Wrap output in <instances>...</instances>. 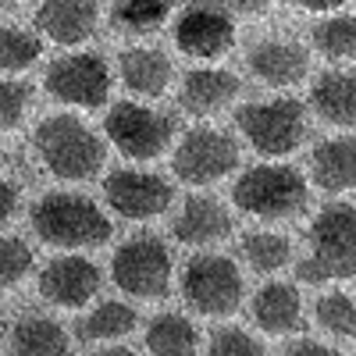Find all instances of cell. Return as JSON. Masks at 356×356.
<instances>
[{
    "label": "cell",
    "instance_id": "cell-1",
    "mask_svg": "<svg viewBox=\"0 0 356 356\" xmlns=\"http://www.w3.org/2000/svg\"><path fill=\"white\" fill-rule=\"evenodd\" d=\"M310 257L296 264V278L307 285L342 282L356 275V207L332 203L314 218L310 232Z\"/></svg>",
    "mask_w": 356,
    "mask_h": 356
},
{
    "label": "cell",
    "instance_id": "cell-2",
    "mask_svg": "<svg viewBox=\"0 0 356 356\" xmlns=\"http://www.w3.org/2000/svg\"><path fill=\"white\" fill-rule=\"evenodd\" d=\"M33 228L47 246H57V250L100 246L114 232L100 207L75 193H47L43 200H36Z\"/></svg>",
    "mask_w": 356,
    "mask_h": 356
},
{
    "label": "cell",
    "instance_id": "cell-3",
    "mask_svg": "<svg viewBox=\"0 0 356 356\" xmlns=\"http://www.w3.org/2000/svg\"><path fill=\"white\" fill-rule=\"evenodd\" d=\"M36 150L54 178L86 182L104 168V143L75 114H54L36 129Z\"/></svg>",
    "mask_w": 356,
    "mask_h": 356
},
{
    "label": "cell",
    "instance_id": "cell-4",
    "mask_svg": "<svg viewBox=\"0 0 356 356\" xmlns=\"http://www.w3.org/2000/svg\"><path fill=\"white\" fill-rule=\"evenodd\" d=\"M307 182L300 171L292 168H250L239 182L232 189V200L239 211H246L250 218H260V221H285V218H296L307 207Z\"/></svg>",
    "mask_w": 356,
    "mask_h": 356
},
{
    "label": "cell",
    "instance_id": "cell-5",
    "mask_svg": "<svg viewBox=\"0 0 356 356\" xmlns=\"http://www.w3.org/2000/svg\"><path fill=\"white\" fill-rule=\"evenodd\" d=\"M114 285L136 300H164L171 292V257L157 235H136L111 257Z\"/></svg>",
    "mask_w": 356,
    "mask_h": 356
},
{
    "label": "cell",
    "instance_id": "cell-6",
    "mask_svg": "<svg viewBox=\"0 0 356 356\" xmlns=\"http://www.w3.org/2000/svg\"><path fill=\"white\" fill-rule=\"evenodd\" d=\"M235 125L250 139V146L264 157H285L307 136L303 104L300 100H267V104H246L235 111Z\"/></svg>",
    "mask_w": 356,
    "mask_h": 356
},
{
    "label": "cell",
    "instance_id": "cell-7",
    "mask_svg": "<svg viewBox=\"0 0 356 356\" xmlns=\"http://www.w3.org/2000/svg\"><path fill=\"white\" fill-rule=\"evenodd\" d=\"M186 303L207 317H228L243 303V275L228 257H193L182 275Z\"/></svg>",
    "mask_w": 356,
    "mask_h": 356
},
{
    "label": "cell",
    "instance_id": "cell-8",
    "mask_svg": "<svg viewBox=\"0 0 356 356\" xmlns=\"http://www.w3.org/2000/svg\"><path fill=\"white\" fill-rule=\"evenodd\" d=\"M104 129H107V139L129 161H154L168 150V143L175 136V118L139 107V104H118L111 107Z\"/></svg>",
    "mask_w": 356,
    "mask_h": 356
},
{
    "label": "cell",
    "instance_id": "cell-9",
    "mask_svg": "<svg viewBox=\"0 0 356 356\" xmlns=\"http://www.w3.org/2000/svg\"><path fill=\"white\" fill-rule=\"evenodd\" d=\"M171 168L186 186H211L218 178H225L228 171L239 168V146H235L225 132L193 129V132H186L182 143H178Z\"/></svg>",
    "mask_w": 356,
    "mask_h": 356
},
{
    "label": "cell",
    "instance_id": "cell-10",
    "mask_svg": "<svg viewBox=\"0 0 356 356\" xmlns=\"http://www.w3.org/2000/svg\"><path fill=\"white\" fill-rule=\"evenodd\" d=\"M47 93L72 107H100L111 93V72L97 54H72L47 68Z\"/></svg>",
    "mask_w": 356,
    "mask_h": 356
},
{
    "label": "cell",
    "instance_id": "cell-11",
    "mask_svg": "<svg viewBox=\"0 0 356 356\" xmlns=\"http://www.w3.org/2000/svg\"><path fill=\"white\" fill-rule=\"evenodd\" d=\"M104 196H107L114 214H122L129 221H146V218H157L168 211L175 200V189L157 175L114 171L104 182Z\"/></svg>",
    "mask_w": 356,
    "mask_h": 356
},
{
    "label": "cell",
    "instance_id": "cell-12",
    "mask_svg": "<svg viewBox=\"0 0 356 356\" xmlns=\"http://www.w3.org/2000/svg\"><path fill=\"white\" fill-rule=\"evenodd\" d=\"M97 289H100V271H97V264L86 260V257H57L40 275V292L54 307L79 310L93 300Z\"/></svg>",
    "mask_w": 356,
    "mask_h": 356
},
{
    "label": "cell",
    "instance_id": "cell-13",
    "mask_svg": "<svg viewBox=\"0 0 356 356\" xmlns=\"http://www.w3.org/2000/svg\"><path fill=\"white\" fill-rule=\"evenodd\" d=\"M175 43L189 57H221L235 43V25L225 11L218 8H189L182 18L175 22Z\"/></svg>",
    "mask_w": 356,
    "mask_h": 356
},
{
    "label": "cell",
    "instance_id": "cell-14",
    "mask_svg": "<svg viewBox=\"0 0 356 356\" xmlns=\"http://www.w3.org/2000/svg\"><path fill=\"white\" fill-rule=\"evenodd\" d=\"M33 22L47 40L61 47H79L97 29V0H43Z\"/></svg>",
    "mask_w": 356,
    "mask_h": 356
},
{
    "label": "cell",
    "instance_id": "cell-15",
    "mask_svg": "<svg viewBox=\"0 0 356 356\" xmlns=\"http://www.w3.org/2000/svg\"><path fill=\"white\" fill-rule=\"evenodd\" d=\"M250 317L267 335H292V332L303 328V300H300V292H296V285L271 282L253 296Z\"/></svg>",
    "mask_w": 356,
    "mask_h": 356
},
{
    "label": "cell",
    "instance_id": "cell-16",
    "mask_svg": "<svg viewBox=\"0 0 356 356\" xmlns=\"http://www.w3.org/2000/svg\"><path fill=\"white\" fill-rule=\"evenodd\" d=\"M310 57L292 40H264L250 50V72L267 86H296L307 79Z\"/></svg>",
    "mask_w": 356,
    "mask_h": 356
},
{
    "label": "cell",
    "instance_id": "cell-17",
    "mask_svg": "<svg viewBox=\"0 0 356 356\" xmlns=\"http://www.w3.org/2000/svg\"><path fill=\"white\" fill-rule=\"evenodd\" d=\"M171 232H175V239L186 243V246H207V243L228 239L232 218H228V211L218 200H211V196H189Z\"/></svg>",
    "mask_w": 356,
    "mask_h": 356
},
{
    "label": "cell",
    "instance_id": "cell-18",
    "mask_svg": "<svg viewBox=\"0 0 356 356\" xmlns=\"http://www.w3.org/2000/svg\"><path fill=\"white\" fill-rule=\"evenodd\" d=\"M314 186L324 193H349L356 189V136H339L321 143L310 154Z\"/></svg>",
    "mask_w": 356,
    "mask_h": 356
},
{
    "label": "cell",
    "instance_id": "cell-19",
    "mask_svg": "<svg viewBox=\"0 0 356 356\" xmlns=\"http://www.w3.org/2000/svg\"><path fill=\"white\" fill-rule=\"evenodd\" d=\"M239 93V79L232 72H221V68H200V72H189L186 75V86H182V111L189 114H214L221 107H228Z\"/></svg>",
    "mask_w": 356,
    "mask_h": 356
},
{
    "label": "cell",
    "instance_id": "cell-20",
    "mask_svg": "<svg viewBox=\"0 0 356 356\" xmlns=\"http://www.w3.org/2000/svg\"><path fill=\"white\" fill-rule=\"evenodd\" d=\"M122 79L136 97H164L171 86V61L161 50L132 47L122 54Z\"/></svg>",
    "mask_w": 356,
    "mask_h": 356
},
{
    "label": "cell",
    "instance_id": "cell-21",
    "mask_svg": "<svg viewBox=\"0 0 356 356\" xmlns=\"http://www.w3.org/2000/svg\"><path fill=\"white\" fill-rule=\"evenodd\" d=\"M310 104L328 125H356V72L321 75L310 93Z\"/></svg>",
    "mask_w": 356,
    "mask_h": 356
},
{
    "label": "cell",
    "instance_id": "cell-22",
    "mask_svg": "<svg viewBox=\"0 0 356 356\" xmlns=\"http://www.w3.org/2000/svg\"><path fill=\"white\" fill-rule=\"evenodd\" d=\"M11 349L22 356H61L68 353V339L50 317H22L11 328Z\"/></svg>",
    "mask_w": 356,
    "mask_h": 356
},
{
    "label": "cell",
    "instance_id": "cell-23",
    "mask_svg": "<svg viewBox=\"0 0 356 356\" xmlns=\"http://www.w3.org/2000/svg\"><path fill=\"white\" fill-rule=\"evenodd\" d=\"M139 314L125 303H104L97 307L93 314H86L79 324H75V335L82 342H104V339H125L132 328H136Z\"/></svg>",
    "mask_w": 356,
    "mask_h": 356
},
{
    "label": "cell",
    "instance_id": "cell-24",
    "mask_svg": "<svg viewBox=\"0 0 356 356\" xmlns=\"http://www.w3.org/2000/svg\"><path fill=\"white\" fill-rule=\"evenodd\" d=\"M196 342H200L196 328L178 314H164L146 328V349L157 356H189Z\"/></svg>",
    "mask_w": 356,
    "mask_h": 356
},
{
    "label": "cell",
    "instance_id": "cell-25",
    "mask_svg": "<svg viewBox=\"0 0 356 356\" xmlns=\"http://www.w3.org/2000/svg\"><path fill=\"white\" fill-rule=\"evenodd\" d=\"M243 257L257 275L282 271L289 264V239H282L275 232H250L243 239Z\"/></svg>",
    "mask_w": 356,
    "mask_h": 356
},
{
    "label": "cell",
    "instance_id": "cell-26",
    "mask_svg": "<svg viewBox=\"0 0 356 356\" xmlns=\"http://www.w3.org/2000/svg\"><path fill=\"white\" fill-rule=\"evenodd\" d=\"M314 47L328 61H353L356 57V18H328L314 25Z\"/></svg>",
    "mask_w": 356,
    "mask_h": 356
},
{
    "label": "cell",
    "instance_id": "cell-27",
    "mask_svg": "<svg viewBox=\"0 0 356 356\" xmlns=\"http://www.w3.org/2000/svg\"><path fill=\"white\" fill-rule=\"evenodd\" d=\"M168 18V0H118L111 22L125 33H154Z\"/></svg>",
    "mask_w": 356,
    "mask_h": 356
},
{
    "label": "cell",
    "instance_id": "cell-28",
    "mask_svg": "<svg viewBox=\"0 0 356 356\" xmlns=\"http://www.w3.org/2000/svg\"><path fill=\"white\" fill-rule=\"evenodd\" d=\"M40 54H43V43L36 33L0 25V72H25L29 65H36Z\"/></svg>",
    "mask_w": 356,
    "mask_h": 356
},
{
    "label": "cell",
    "instance_id": "cell-29",
    "mask_svg": "<svg viewBox=\"0 0 356 356\" xmlns=\"http://www.w3.org/2000/svg\"><path fill=\"white\" fill-rule=\"evenodd\" d=\"M317 321L321 328L335 339H356V303L346 292H328L317 300Z\"/></svg>",
    "mask_w": 356,
    "mask_h": 356
},
{
    "label": "cell",
    "instance_id": "cell-30",
    "mask_svg": "<svg viewBox=\"0 0 356 356\" xmlns=\"http://www.w3.org/2000/svg\"><path fill=\"white\" fill-rule=\"evenodd\" d=\"M29 271H33V250L18 235H0V289L18 285Z\"/></svg>",
    "mask_w": 356,
    "mask_h": 356
},
{
    "label": "cell",
    "instance_id": "cell-31",
    "mask_svg": "<svg viewBox=\"0 0 356 356\" xmlns=\"http://www.w3.org/2000/svg\"><path fill=\"white\" fill-rule=\"evenodd\" d=\"M29 100H33V86L29 82H0V132L22 125Z\"/></svg>",
    "mask_w": 356,
    "mask_h": 356
},
{
    "label": "cell",
    "instance_id": "cell-32",
    "mask_svg": "<svg viewBox=\"0 0 356 356\" xmlns=\"http://www.w3.org/2000/svg\"><path fill=\"white\" fill-rule=\"evenodd\" d=\"M211 353H214V356H260L264 346L253 342V339H250L246 332H239V328H225V332H218V335L211 339Z\"/></svg>",
    "mask_w": 356,
    "mask_h": 356
},
{
    "label": "cell",
    "instance_id": "cell-33",
    "mask_svg": "<svg viewBox=\"0 0 356 356\" xmlns=\"http://www.w3.org/2000/svg\"><path fill=\"white\" fill-rule=\"evenodd\" d=\"M18 200H22L18 186H15V182H8V178H0V225L15 218V211H18Z\"/></svg>",
    "mask_w": 356,
    "mask_h": 356
},
{
    "label": "cell",
    "instance_id": "cell-34",
    "mask_svg": "<svg viewBox=\"0 0 356 356\" xmlns=\"http://www.w3.org/2000/svg\"><path fill=\"white\" fill-rule=\"evenodd\" d=\"M285 356H332V349L321 346V342L303 339V342H289V346H285Z\"/></svg>",
    "mask_w": 356,
    "mask_h": 356
},
{
    "label": "cell",
    "instance_id": "cell-35",
    "mask_svg": "<svg viewBox=\"0 0 356 356\" xmlns=\"http://www.w3.org/2000/svg\"><path fill=\"white\" fill-rule=\"evenodd\" d=\"M285 4H296L303 11H335V8L349 4V0H285Z\"/></svg>",
    "mask_w": 356,
    "mask_h": 356
},
{
    "label": "cell",
    "instance_id": "cell-36",
    "mask_svg": "<svg viewBox=\"0 0 356 356\" xmlns=\"http://www.w3.org/2000/svg\"><path fill=\"white\" fill-rule=\"evenodd\" d=\"M232 4L239 8V11H246V15H253V11H260V8H264V0H232Z\"/></svg>",
    "mask_w": 356,
    "mask_h": 356
},
{
    "label": "cell",
    "instance_id": "cell-37",
    "mask_svg": "<svg viewBox=\"0 0 356 356\" xmlns=\"http://www.w3.org/2000/svg\"><path fill=\"white\" fill-rule=\"evenodd\" d=\"M18 4V0H0V8H15Z\"/></svg>",
    "mask_w": 356,
    "mask_h": 356
},
{
    "label": "cell",
    "instance_id": "cell-38",
    "mask_svg": "<svg viewBox=\"0 0 356 356\" xmlns=\"http://www.w3.org/2000/svg\"><path fill=\"white\" fill-rule=\"evenodd\" d=\"M182 4H200V0H182Z\"/></svg>",
    "mask_w": 356,
    "mask_h": 356
},
{
    "label": "cell",
    "instance_id": "cell-39",
    "mask_svg": "<svg viewBox=\"0 0 356 356\" xmlns=\"http://www.w3.org/2000/svg\"><path fill=\"white\" fill-rule=\"evenodd\" d=\"M0 161H4V154H0Z\"/></svg>",
    "mask_w": 356,
    "mask_h": 356
}]
</instances>
